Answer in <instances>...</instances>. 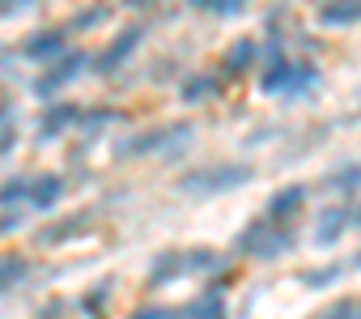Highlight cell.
<instances>
[{
	"label": "cell",
	"instance_id": "obj_10",
	"mask_svg": "<svg viewBox=\"0 0 361 319\" xmlns=\"http://www.w3.org/2000/svg\"><path fill=\"white\" fill-rule=\"evenodd\" d=\"M285 81H289V60H285L281 52H268V73H264V94H276V90H285Z\"/></svg>",
	"mask_w": 361,
	"mask_h": 319
},
{
	"label": "cell",
	"instance_id": "obj_18",
	"mask_svg": "<svg viewBox=\"0 0 361 319\" xmlns=\"http://www.w3.org/2000/svg\"><path fill=\"white\" fill-rule=\"evenodd\" d=\"M192 319H226V311H221V298L217 294H209L204 302H192V311H188Z\"/></svg>",
	"mask_w": 361,
	"mask_h": 319
},
{
	"label": "cell",
	"instance_id": "obj_11",
	"mask_svg": "<svg viewBox=\"0 0 361 319\" xmlns=\"http://www.w3.org/2000/svg\"><path fill=\"white\" fill-rule=\"evenodd\" d=\"M357 18H361V0H336L323 9V26H348Z\"/></svg>",
	"mask_w": 361,
	"mask_h": 319
},
{
	"label": "cell",
	"instance_id": "obj_5",
	"mask_svg": "<svg viewBox=\"0 0 361 319\" xmlns=\"http://www.w3.org/2000/svg\"><path fill=\"white\" fill-rule=\"evenodd\" d=\"M56 56H64V35H60V30H43V35H35V39L26 43V60L47 64V60H56Z\"/></svg>",
	"mask_w": 361,
	"mask_h": 319
},
{
	"label": "cell",
	"instance_id": "obj_7",
	"mask_svg": "<svg viewBox=\"0 0 361 319\" xmlns=\"http://www.w3.org/2000/svg\"><path fill=\"white\" fill-rule=\"evenodd\" d=\"M81 64H85L81 56H68V60H60V64H56V68H51V73H47V77L35 85V94H43V98H47V94H56L64 81H73V77H77V68H81Z\"/></svg>",
	"mask_w": 361,
	"mask_h": 319
},
{
	"label": "cell",
	"instance_id": "obj_12",
	"mask_svg": "<svg viewBox=\"0 0 361 319\" xmlns=\"http://www.w3.org/2000/svg\"><path fill=\"white\" fill-rule=\"evenodd\" d=\"M178 272H183V255H178V251H161V255H157V264H153V272H149V285L174 281Z\"/></svg>",
	"mask_w": 361,
	"mask_h": 319
},
{
	"label": "cell",
	"instance_id": "obj_4",
	"mask_svg": "<svg viewBox=\"0 0 361 319\" xmlns=\"http://www.w3.org/2000/svg\"><path fill=\"white\" fill-rule=\"evenodd\" d=\"M302 205H306V188H302V183H293V188H281V192L268 200V222H285V217H293Z\"/></svg>",
	"mask_w": 361,
	"mask_h": 319
},
{
	"label": "cell",
	"instance_id": "obj_24",
	"mask_svg": "<svg viewBox=\"0 0 361 319\" xmlns=\"http://www.w3.org/2000/svg\"><path fill=\"white\" fill-rule=\"evenodd\" d=\"M9 119H13V111H0V153H9L13 149V136H18Z\"/></svg>",
	"mask_w": 361,
	"mask_h": 319
},
{
	"label": "cell",
	"instance_id": "obj_9",
	"mask_svg": "<svg viewBox=\"0 0 361 319\" xmlns=\"http://www.w3.org/2000/svg\"><path fill=\"white\" fill-rule=\"evenodd\" d=\"M344 226H348V209H327V213L319 217V234H314V243H319V247H331V243L340 239Z\"/></svg>",
	"mask_w": 361,
	"mask_h": 319
},
{
	"label": "cell",
	"instance_id": "obj_31",
	"mask_svg": "<svg viewBox=\"0 0 361 319\" xmlns=\"http://www.w3.org/2000/svg\"><path fill=\"white\" fill-rule=\"evenodd\" d=\"M357 268H361V255H357Z\"/></svg>",
	"mask_w": 361,
	"mask_h": 319
},
{
	"label": "cell",
	"instance_id": "obj_21",
	"mask_svg": "<svg viewBox=\"0 0 361 319\" xmlns=\"http://www.w3.org/2000/svg\"><path fill=\"white\" fill-rule=\"evenodd\" d=\"M81 222H85V217H73V222H60L56 230H43V234H39V243H47V247H51V243H60V239H68V234H73V230H77Z\"/></svg>",
	"mask_w": 361,
	"mask_h": 319
},
{
	"label": "cell",
	"instance_id": "obj_25",
	"mask_svg": "<svg viewBox=\"0 0 361 319\" xmlns=\"http://www.w3.org/2000/svg\"><path fill=\"white\" fill-rule=\"evenodd\" d=\"M128 319H178V311H166V306H140V311H132Z\"/></svg>",
	"mask_w": 361,
	"mask_h": 319
},
{
	"label": "cell",
	"instance_id": "obj_1",
	"mask_svg": "<svg viewBox=\"0 0 361 319\" xmlns=\"http://www.w3.org/2000/svg\"><path fill=\"white\" fill-rule=\"evenodd\" d=\"M289 247H293V234L281 230V226H268V222H251V226L238 234V243H234L238 255H255V260H276V255H285Z\"/></svg>",
	"mask_w": 361,
	"mask_h": 319
},
{
	"label": "cell",
	"instance_id": "obj_19",
	"mask_svg": "<svg viewBox=\"0 0 361 319\" xmlns=\"http://www.w3.org/2000/svg\"><path fill=\"white\" fill-rule=\"evenodd\" d=\"M331 183L340 192H357L361 188V167H344V171H331Z\"/></svg>",
	"mask_w": 361,
	"mask_h": 319
},
{
	"label": "cell",
	"instance_id": "obj_22",
	"mask_svg": "<svg viewBox=\"0 0 361 319\" xmlns=\"http://www.w3.org/2000/svg\"><path fill=\"white\" fill-rule=\"evenodd\" d=\"M302 281H306L310 289H323V285H331V281H340V268L331 264V268H319V272H302Z\"/></svg>",
	"mask_w": 361,
	"mask_h": 319
},
{
	"label": "cell",
	"instance_id": "obj_29",
	"mask_svg": "<svg viewBox=\"0 0 361 319\" xmlns=\"http://www.w3.org/2000/svg\"><path fill=\"white\" fill-rule=\"evenodd\" d=\"M128 5H136V9H140V5H153V0H128Z\"/></svg>",
	"mask_w": 361,
	"mask_h": 319
},
{
	"label": "cell",
	"instance_id": "obj_2",
	"mask_svg": "<svg viewBox=\"0 0 361 319\" xmlns=\"http://www.w3.org/2000/svg\"><path fill=\"white\" fill-rule=\"evenodd\" d=\"M243 183H251V167H234V162H226V167H209V171H192V175H183V188L188 196H217V192H230V188H243Z\"/></svg>",
	"mask_w": 361,
	"mask_h": 319
},
{
	"label": "cell",
	"instance_id": "obj_14",
	"mask_svg": "<svg viewBox=\"0 0 361 319\" xmlns=\"http://www.w3.org/2000/svg\"><path fill=\"white\" fill-rule=\"evenodd\" d=\"M251 60H255V43H251V39H238V43L226 52V68H230V73L251 68Z\"/></svg>",
	"mask_w": 361,
	"mask_h": 319
},
{
	"label": "cell",
	"instance_id": "obj_15",
	"mask_svg": "<svg viewBox=\"0 0 361 319\" xmlns=\"http://www.w3.org/2000/svg\"><path fill=\"white\" fill-rule=\"evenodd\" d=\"M314 81H319L314 64H289V81H285V90H293V94H306Z\"/></svg>",
	"mask_w": 361,
	"mask_h": 319
},
{
	"label": "cell",
	"instance_id": "obj_23",
	"mask_svg": "<svg viewBox=\"0 0 361 319\" xmlns=\"http://www.w3.org/2000/svg\"><path fill=\"white\" fill-rule=\"evenodd\" d=\"M106 289H111V281H102V285H94V289H90V294H85V311H90V315H94V311H102V306H106V298H111V294H106Z\"/></svg>",
	"mask_w": 361,
	"mask_h": 319
},
{
	"label": "cell",
	"instance_id": "obj_27",
	"mask_svg": "<svg viewBox=\"0 0 361 319\" xmlns=\"http://www.w3.org/2000/svg\"><path fill=\"white\" fill-rule=\"evenodd\" d=\"M22 226V213H5V217H0V234H13Z\"/></svg>",
	"mask_w": 361,
	"mask_h": 319
},
{
	"label": "cell",
	"instance_id": "obj_13",
	"mask_svg": "<svg viewBox=\"0 0 361 319\" xmlns=\"http://www.w3.org/2000/svg\"><path fill=\"white\" fill-rule=\"evenodd\" d=\"M77 115H81L77 107H51V111L43 115V136H60L64 128H73Z\"/></svg>",
	"mask_w": 361,
	"mask_h": 319
},
{
	"label": "cell",
	"instance_id": "obj_16",
	"mask_svg": "<svg viewBox=\"0 0 361 319\" xmlns=\"http://www.w3.org/2000/svg\"><path fill=\"white\" fill-rule=\"evenodd\" d=\"M183 268H192V272H217V268H221V255L209 251V247H200V251H192V255L183 260Z\"/></svg>",
	"mask_w": 361,
	"mask_h": 319
},
{
	"label": "cell",
	"instance_id": "obj_8",
	"mask_svg": "<svg viewBox=\"0 0 361 319\" xmlns=\"http://www.w3.org/2000/svg\"><path fill=\"white\" fill-rule=\"evenodd\" d=\"M26 277H30V260L26 255H0V294H9Z\"/></svg>",
	"mask_w": 361,
	"mask_h": 319
},
{
	"label": "cell",
	"instance_id": "obj_26",
	"mask_svg": "<svg viewBox=\"0 0 361 319\" xmlns=\"http://www.w3.org/2000/svg\"><path fill=\"white\" fill-rule=\"evenodd\" d=\"M314 319H353V302H340V306H331V311H323Z\"/></svg>",
	"mask_w": 361,
	"mask_h": 319
},
{
	"label": "cell",
	"instance_id": "obj_20",
	"mask_svg": "<svg viewBox=\"0 0 361 319\" xmlns=\"http://www.w3.org/2000/svg\"><path fill=\"white\" fill-rule=\"evenodd\" d=\"M30 196V183L26 179H9L5 188H0V205H18V200H26Z\"/></svg>",
	"mask_w": 361,
	"mask_h": 319
},
{
	"label": "cell",
	"instance_id": "obj_28",
	"mask_svg": "<svg viewBox=\"0 0 361 319\" xmlns=\"http://www.w3.org/2000/svg\"><path fill=\"white\" fill-rule=\"evenodd\" d=\"M18 5H26V0H5V9H18Z\"/></svg>",
	"mask_w": 361,
	"mask_h": 319
},
{
	"label": "cell",
	"instance_id": "obj_30",
	"mask_svg": "<svg viewBox=\"0 0 361 319\" xmlns=\"http://www.w3.org/2000/svg\"><path fill=\"white\" fill-rule=\"evenodd\" d=\"M357 226H361V209H357Z\"/></svg>",
	"mask_w": 361,
	"mask_h": 319
},
{
	"label": "cell",
	"instance_id": "obj_17",
	"mask_svg": "<svg viewBox=\"0 0 361 319\" xmlns=\"http://www.w3.org/2000/svg\"><path fill=\"white\" fill-rule=\"evenodd\" d=\"M213 94H217V81H213V77H192L188 90H183L188 102H200V98H213Z\"/></svg>",
	"mask_w": 361,
	"mask_h": 319
},
{
	"label": "cell",
	"instance_id": "obj_3",
	"mask_svg": "<svg viewBox=\"0 0 361 319\" xmlns=\"http://www.w3.org/2000/svg\"><path fill=\"white\" fill-rule=\"evenodd\" d=\"M136 43H140V30L132 26V30H123V35H119V39H115V43L102 52V60H94V68H98V73H115V68L128 60V52H132Z\"/></svg>",
	"mask_w": 361,
	"mask_h": 319
},
{
	"label": "cell",
	"instance_id": "obj_6",
	"mask_svg": "<svg viewBox=\"0 0 361 319\" xmlns=\"http://www.w3.org/2000/svg\"><path fill=\"white\" fill-rule=\"evenodd\" d=\"M60 196H64V179H60V175H43V179L30 183V196H26V200H30L35 209H56Z\"/></svg>",
	"mask_w": 361,
	"mask_h": 319
}]
</instances>
